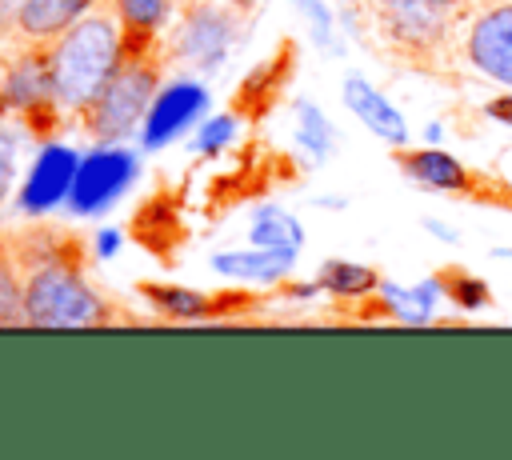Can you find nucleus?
<instances>
[{"instance_id":"obj_1","label":"nucleus","mask_w":512,"mask_h":460,"mask_svg":"<svg viewBox=\"0 0 512 460\" xmlns=\"http://www.w3.org/2000/svg\"><path fill=\"white\" fill-rule=\"evenodd\" d=\"M56 100L68 108H84L124 60L120 32L108 16H84L60 32V44L48 52Z\"/></svg>"},{"instance_id":"obj_2","label":"nucleus","mask_w":512,"mask_h":460,"mask_svg":"<svg viewBox=\"0 0 512 460\" xmlns=\"http://www.w3.org/2000/svg\"><path fill=\"white\" fill-rule=\"evenodd\" d=\"M156 100V64L148 48H124V60L108 76V84L84 104V124L96 140H124Z\"/></svg>"},{"instance_id":"obj_3","label":"nucleus","mask_w":512,"mask_h":460,"mask_svg":"<svg viewBox=\"0 0 512 460\" xmlns=\"http://www.w3.org/2000/svg\"><path fill=\"white\" fill-rule=\"evenodd\" d=\"M24 316L36 328H88L104 320L100 296L80 280L76 268L52 260L24 284Z\"/></svg>"},{"instance_id":"obj_4","label":"nucleus","mask_w":512,"mask_h":460,"mask_svg":"<svg viewBox=\"0 0 512 460\" xmlns=\"http://www.w3.org/2000/svg\"><path fill=\"white\" fill-rule=\"evenodd\" d=\"M132 172H136L132 152H124V148H100V152H92V156L76 168V180H72V208H76V212H96V208L112 204V200L124 192V184L132 180Z\"/></svg>"},{"instance_id":"obj_5","label":"nucleus","mask_w":512,"mask_h":460,"mask_svg":"<svg viewBox=\"0 0 512 460\" xmlns=\"http://www.w3.org/2000/svg\"><path fill=\"white\" fill-rule=\"evenodd\" d=\"M468 56L484 76H492L500 84H512V4L492 8L472 24Z\"/></svg>"},{"instance_id":"obj_6","label":"nucleus","mask_w":512,"mask_h":460,"mask_svg":"<svg viewBox=\"0 0 512 460\" xmlns=\"http://www.w3.org/2000/svg\"><path fill=\"white\" fill-rule=\"evenodd\" d=\"M228 44H232V16L220 12V8H196L188 20H184V32L176 40V52L196 64V68H216L224 56H228Z\"/></svg>"},{"instance_id":"obj_7","label":"nucleus","mask_w":512,"mask_h":460,"mask_svg":"<svg viewBox=\"0 0 512 460\" xmlns=\"http://www.w3.org/2000/svg\"><path fill=\"white\" fill-rule=\"evenodd\" d=\"M200 108H204V88H200V84L180 80V84L164 88V92L152 100L148 116H144V144H148V148L168 144L176 132H184V128L200 116Z\"/></svg>"},{"instance_id":"obj_8","label":"nucleus","mask_w":512,"mask_h":460,"mask_svg":"<svg viewBox=\"0 0 512 460\" xmlns=\"http://www.w3.org/2000/svg\"><path fill=\"white\" fill-rule=\"evenodd\" d=\"M76 168H80V160H76L72 148H44L40 160L32 164V172H28V184L20 192V208L24 212H44L48 204H56L72 188Z\"/></svg>"},{"instance_id":"obj_9","label":"nucleus","mask_w":512,"mask_h":460,"mask_svg":"<svg viewBox=\"0 0 512 460\" xmlns=\"http://www.w3.org/2000/svg\"><path fill=\"white\" fill-rule=\"evenodd\" d=\"M344 104L352 108V116L372 132V136H380L384 144H404L408 140V124H404V116L364 80V76H348L344 80Z\"/></svg>"},{"instance_id":"obj_10","label":"nucleus","mask_w":512,"mask_h":460,"mask_svg":"<svg viewBox=\"0 0 512 460\" xmlns=\"http://www.w3.org/2000/svg\"><path fill=\"white\" fill-rule=\"evenodd\" d=\"M4 100L20 112H44L56 104V84H52V60L48 56H24L12 64L4 80Z\"/></svg>"},{"instance_id":"obj_11","label":"nucleus","mask_w":512,"mask_h":460,"mask_svg":"<svg viewBox=\"0 0 512 460\" xmlns=\"http://www.w3.org/2000/svg\"><path fill=\"white\" fill-rule=\"evenodd\" d=\"M452 0H384V12H388V24L400 40H432L448 16Z\"/></svg>"},{"instance_id":"obj_12","label":"nucleus","mask_w":512,"mask_h":460,"mask_svg":"<svg viewBox=\"0 0 512 460\" xmlns=\"http://www.w3.org/2000/svg\"><path fill=\"white\" fill-rule=\"evenodd\" d=\"M92 0H24L16 12V28L32 40H48L60 36L64 28H72L80 20V12H88Z\"/></svg>"},{"instance_id":"obj_13","label":"nucleus","mask_w":512,"mask_h":460,"mask_svg":"<svg viewBox=\"0 0 512 460\" xmlns=\"http://www.w3.org/2000/svg\"><path fill=\"white\" fill-rule=\"evenodd\" d=\"M296 252L288 248H260L256 252H216L212 256V268L224 272V276H248V280H280L288 268H292Z\"/></svg>"},{"instance_id":"obj_14","label":"nucleus","mask_w":512,"mask_h":460,"mask_svg":"<svg viewBox=\"0 0 512 460\" xmlns=\"http://www.w3.org/2000/svg\"><path fill=\"white\" fill-rule=\"evenodd\" d=\"M140 292L152 296V304L164 308V312H172V316H208V312H220L232 300H240V296H204V292L168 288V284H144Z\"/></svg>"},{"instance_id":"obj_15","label":"nucleus","mask_w":512,"mask_h":460,"mask_svg":"<svg viewBox=\"0 0 512 460\" xmlns=\"http://www.w3.org/2000/svg\"><path fill=\"white\" fill-rule=\"evenodd\" d=\"M304 240V228L296 224V216H288L284 208L276 204H264L256 216H252V244L260 248H288L296 252Z\"/></svg>"},{"instance_id":"obj_16","label":"nucleus","mask_w":512,"mask_h":460,"mask_svg":"<svg viewBox=\"0 0 512 460\" xmlns=\"http://www.w3.org/2000/svg\"><path fill=\"white\" fill-rule=\"evenodd\" d=\"M116 12L132 36V44H124V48H148L152 32L160 28V20L168 12V0H116Z\"/></svg>"},{"instance_id":"obj_17","label":"nucleus","mask_w":512,"mask_h":460,"mask_svg":"<svg viewBox=\"0 0 512 460\" xmlns=\"http://www.w3.org/2000/svg\"><path fill=\"white\" fill-rule=\"evenodd\" d=\"M404 168L420 180V184H432V188H460L464 184V168L452 160V156H444V152H416V156H408L404 160Z\"/></svg>"},{"instance_id":"obj_18","label":"nucleus","mask_w":512,"mask_h":460,"mask_svg":"<svg viewBox=\"0 0 512 460\" xmlns=\"http://www.w3.org/2000/svg\"><path fill=\"white\" fill-rule=\"evenodd\" d=\"M320 284H324L328 292H336V296H360V292H368V288L376 284V276H372V268H364V264L328 260L324 272H320Z\"/></svg>"},{"instance_id":"obj_19","label":"nucleus","mask_w":512,"mask_h":460,"mask_svg":"<svg viewBox=\"0 0 512 460\" xmlns=\"http://www.w3.org/2000/svg\"><path fill=\"white\" fill-rule=\"evenodd\" d=\"M296 116H300V144H304L308 152H316V156H328V148H332V128H328V120L320 116V108H312V104L304 100V104H296Z\"/></svg>"},{"instance_id":"obj_20","label":"nucleus","mask_w":512,"mask_h":460,"mask_svg":"<svg viewBox=\"0 0 512 460\" xmlns=\"http://www.w3.org/2000/svg\"><path fill=\"white\" fill-rule=\"evenodd\" d=\"M0 324H28L24 288H16V276H12L8 264H0Z\"/></svg>"},{"instance_id":"obj_21","label":"nucleus","mask_w":512,"mask_h":460,"mask_svg":"<svg viewBox=\"0 0 512 460\" xmlns=\"http://www.w3.org/2000/svg\"><path fill=\"white\" fill-rule=\"evenodd\" d=\"M388 296L396 300V308H400L404 320H424V316L432 312V304H436V284H420L416 292H396V288H388Z\"/></svg>"},{"instance_id":"obj_22","label":"nucleus","mask_w":512,"mask_h":460,"mask_svg":"<svg viewBox=\"0 0 512 460\" xmlns=\"http://www.w3.org/2000/svg\"><path fill=\"white\" fill-rule=\"evenodd\" d=\"M228 136H232V116H216V120L200 132V152H216V148H224Z\"/></svg>"},{"instance_id":"obj_23","label":"nucleus","mask_w":512,"mask_h":460,"mask_svg":"<svg viewBox=\"0 0 512 460\" xmlns=\"http://www.w3.org/2000/svg\"><path fill=\"white\" fill-rule=\"evenodd\" d=\"M12 180H16V152H12V140L0 136V200L8 196Z\"/></svg>"},{"instance_id":"obj_24","label":"nucleus","mask_w":512,"mask_h":460,"mask_svg":"<svg viewBox=\"0 0 512 460\" xmlns=\"http://www.w3.org/2000/svg\"><path fill=\"white\" fill-rule=\"evenodd\" d=\"M300 4H304L308 20H312V28H316V40L324 44V40H328V12H324V4H320V0H300Z\"/></svg>"},{"instance_id":"obj_25","label":"nucleus","mask_w":512,"mask_h":460,"mask_svg":"<svg viewBox=\"0 0 512 460\" xmlns=\"http://www.w3.org/2000/svg\"><path fill=\"white\" fill-rule=\"evenodd\" d=\"M112 248H116V232H104V240H100V252H104V256H108V252H112Z\"/></svg>"},{"instance_id":"obj_26","label":"nucleus","mask_w":512,"mask_h":460,"mask_svg":"<svg viewBox=\"0 0 512 460\" xmlns=\"http://www.w3.org/2000/svg\"><path fill=\"white\" fill-rule=\"evenodd\" d=\"M228 4H232V8H252L256 0H228Z\"/></svg>"}]
</instances>
